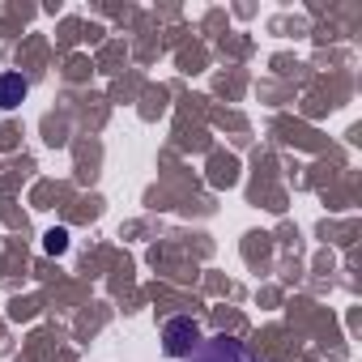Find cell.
Segmentation results:
<instances>
[{"mask_svg":"<svg viewBox=\"0 0 362 362\" xmlns=\"http://www.w3.org/2000/svg\"><path fill=\"white\" fill-rule=\"evenodd\" d=\"M184 362H256V354H252L239 337L218 332V337H201V345H197Z\"/></svg>","mask_w":362,"mask_h":362,"instance_id":"cell-1","label":"cell"},{"mask_svg":"<svg viewBox=\"0 0 362 362\" xmlns=\"http://www.w3.org/2000/svg\"><path fill=\"white\" fill-rule=\"evenodd\" d=\"M197 345H201V324H197L192 315H170V320L162 324V354H166V358H179V362H184Z\"/></svg>","mask_w":362,"mask_h":362,"instance_id":"cell-2","label":"cell"},{"mask_svg":"<svg viewBox=\"0 0 362 362\" xmlns=\"http://www.w3.org/2000/svg\"><path fill=\"white\" fill-rule=\"evenodd\" d=\"M26 94H30V81H26L22 73H0V111L22 107Z\"/></svg>","mask_w":362,"mask_h":362,"instance_id":"cell-3","label":"cell"},{"mask_svg":"<svg viewBox=\"0 0 362 362\" xmlns=\"http://www.w3.org/2000/svg\"><path fill=\"white\" fill-rule=\"evenodd\" d=\"M43 252H47V256H64V252H69V230H64V226L47 230V235H43Z\"/></svg>","mask_w":362,"mask_h":362,"instance_id":"cell-4","label":"cell"}]
</instances>
